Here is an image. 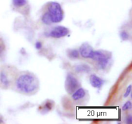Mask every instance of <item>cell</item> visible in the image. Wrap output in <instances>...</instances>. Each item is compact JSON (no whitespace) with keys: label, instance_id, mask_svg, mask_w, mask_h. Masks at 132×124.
I'll return each instance as SVG.
<instances>
[{"label":"cell","instance_id":"obj_3","mask_svg":"<svg viewBox=\"0 0 132 124\" xmlns=\"http://www.w3.org/2000/svg\"><path fill=\"white\" fill-rule=\"evenodd\" d=\"M45 11L50 16L52 24L60 23L64 18V11L57 2L52 1L46 3Z\"/></svg>","mask_w":132,"mask_h":124},{"label":"cell","instance_id":"obj_12","mask_svg":"<svg viewBox=\"0 0 132 124\" xmlns=\"http://www.w3.org/2000/svg\"><path fill=\"white\" fill-rule=\"evenodd\" d=\"M68 56L71 59H77L79 57V51L77 50H70L68 51Z\"/></svg>","mask_w":132,"mask_h":124},{"label":"cell","instance_id":"obj_9","mask_svg":"<svg viewBox=\"0 0 132 124\" xmlns=\"http://www.w3.org/2000/svg\"><path fill=\"white\" fill-rule=\"evenodd\" d=\"M85 96H86V91L82 87H79L72 93V97L75 101H78L83 99Z\"/></svg>","mask_w":132,"mask_h":124},{"label":"cell","instance_id":"obj_11","mask_svg":"<svg viewBox=\"0 0 132 124\" xmlns=\"http://www.w3.org/2000/svg\"><path fill=\"white\" fill-rule=\"evenodd\" d=\"M75 69L78 73H88L91 70L90 67L86 64H80V65L77 66Z\"/></svg>","mask_w":132,"mask_h":124},{"label":"cell","instance_id":"obj_4","mask_svg":"<svg viewBox=\"0 0 132 124\" xmlns=\"http://www.w3.org/2000/svg\"><path fill=\"white\" fill-rule=\"evenodd\" d=\"M112 54L111 53L104 50L93 51L90 59H92L97 63L98 68L101 69H106L110 63Z\"/></svg>","mask_w":132,"mask_h":124},{"label":"cell","instance_id":"obj_1","mask_svg":"<svg viewBox=\"0 0 132 124\" xmlns=\"http://www.w3.org/2000/svg\"><path fill=\"white\" fill-rule=\"evenodd\" d=\"M12 87L19 93L25 95H33L39 89V81L31 72H18L14 80Z\"/></svg>","mask_w":132,"mask_h":124},{"label":"cell","instance_id":"obj_14","mask_svg":"<svg viewBox=\"0 0 132 124\" xmlns=\"http://www.w3.org/2000/svg\"><path fill=\"white\" fill-rule=\"evenodd\" d=\"M5 50V45L2 39L0 38V56L2 55Z\"/></svg>","mask_w":132,"mask_h":124},{"label":"cell","instance_id":"obj_8","mask_svg":"<svg viewBox=\"0 0 132 124\" xmlns=\"http://www.w3.org/2000/svg\"><path fill=\"white\" fill-rule=\"evenodd\" d=\"M90 84L95 88L101 89L103 87L104 81L96 75H92L90 77Z\"/></svg>","mask_w":132,"mask_h":124},{"label":"cell","instance_id":"obj_7","mask_svg":"<svg viewBox=\"0 0 132 124\" xmlns=\"http://www.w3.org/2000/svg\"><path fill=\"white\" fill-rule=\"evenodd\" d=\"M93 50L92 47L89 45L88 43H83L79 49V54L83 58L88 59L90 57L92 54Z\"/></svg>","mask_w":132,"mask_h":124},{"label":"cell","instance_id":"obj_15","mask_svg":"<svg viewBox=\"0 0 132 124\" xmlns=\"http://www.w3.org/2000/svg\"><path fill=\"white\" fill-rule=\"evenodd\" d=\"M131 108V103L130 101H128L124 104L123 107H122V110L127 111L128 110V109H130Z\"/></svg>","mask_w":132,"mask_h":124},{"label":"cell","instance_id":"obj_16","mask_svg":"<svg viewBox=\"0 0 132 124\" xmlns=\"http://www.w3.org/2000/svg\"><path fill=\"white\" fill-rule=\"evenodd\" d=\"M131 85H130V86L127 87V89H126V92H125V95H124L125 98H127L128 96L130 95V93H131Z\"/></svg>","mask_w":132,"mask_h":124},{"label":"cell","instance_id":"obj_5","mask_svg":"<svg viewBox=\"0 0 132 124\" xmlns=\"http://www.w3.org/2000/svg\"><path fill=\"white\" fill-rule=\"evenodd\" d=\"M64 87L68 94H72L75 91L80 87V84L77 78L71 73H68L67 76L64 83Z\"/></svg>","mask_w":132,"mask_h":124},{"label":"cell","instance_id":"obj_17","mask_svg":"<svg viewBox=\"0 0 132 124\" xmlns=\"http://www.w3.org/2000/svg\"><path fill=\"white\" fill-rule=\"evenodd\" d=\"M132 122V117L131 115H129L128 116L127 118L126 119V122L127 123H131Z\"/></svg>","mask_w":132,"mask_h":124},{"label":"cell","instance_id":"obj_13","mask_svg":"<svg viewBox=\"0 0 132 124\" xmlns=\"http://www.w3.org/2000/svg\"><path fill=\"white\" fill-rule=\"evenodd\" d=\"M120 37H121V39L123 41H127L130 38V35H129L128 32H126V30H122L120 33Z\"/></svg>","mask_w":132,"mask_h":124},{"label":"cell","instance_id":"obj_6","mask_svg":"<svg viewBox=\"0 0 132 124\" xmlns=\"http://www.w3.org/2000/svg\"><path fill=\"white\" fill-rule=\"evenodd\" d=\"M70 30L67 28L63 26H57L54 27L48 33H46L47 37H53V38H62L69 33Z\"/></svg>","mask_w":132,"mask_h":124},{"label":"cell","instance_id":"obj_18","mask_svg":"<svg viewBox=\"0 0 132 124\" xmlns=\"http://www.w3.org/2000/svg\"><path fill=\"white\" fill-rule=\"evenodd\" d=\"M41 46H42V45H41V42H39V41H38V42H37L36 43V47L37 48V49L41 48Z\"/></svg>","mask_w":132,"mask_h":124},{"label":"cell","instance_id":"obj_2","mask_svg":"<svg viewBox=\"0 0 132 124\" xmlns=\"http://www.w3.org/2000/svg\"><path fill=\"white\" fill-rule=\"evenodd\" d=\"M18 73L14 67H3L0 69V87L3 89L12 87Z\"/></svg>","mask_w":132,"mask_h":124},{"label":"cell","instance_id":"obj_10","mask_svg":"<svg viewBox=\"0 0 132 124\" xmlns=\"http://www.w3.org/2000/svg\"><path fill=\"white\" fill-rule=\"evenodd\" d=\"M12 3L13 6L15 8H22L28 5L27 0H12Z\"/></svg>","mask_w":132,"mask_h":124}]
</instances>
